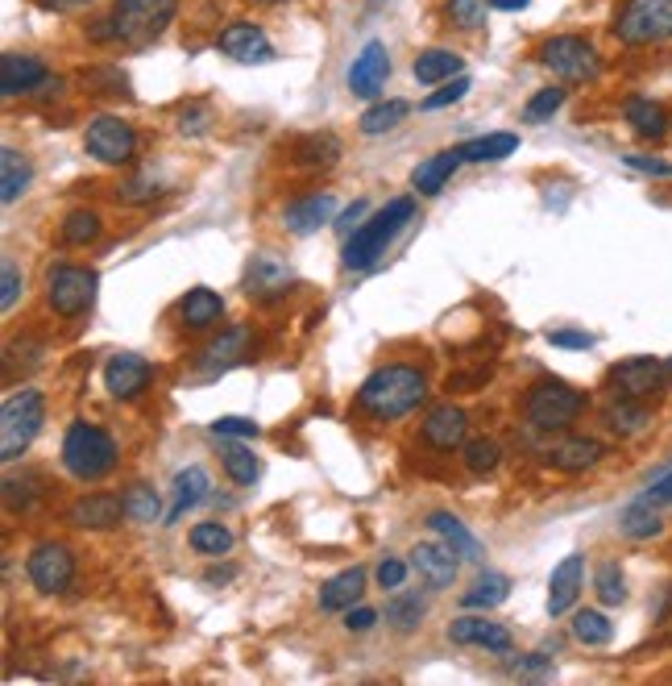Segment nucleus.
I'll use <instances>...</instances> for the list:
<instances>
[{
	"label": "nucleus",
	"mask_w": 672,
	"mask_h": 686,
	"mask_svg": "<svg viewBox=\"0 0 672 686\" xmlns=\"http://www.w3.org/2000/svg\"><path fill=\"white\" fill-rule=\"evenodd\" d=\"M428 400V383L415 366H382L373 370L370 379L361 383L357 403L361 412H370L373 420H399L415 412L419 403Z\"/></svg>",
	"instance_id": "f257e3e1"
},
{
	"label": "nucleus",
	"mask_w": 672,
	"mask_h": 686,
	"mask_svg": "<svg viewBox=\"0 0 672 686\" xmlns=\"http://www.w3.org/2000/svg\"><path fill=\"white\" fill-rule=\"evenodd\" d=\"M179 13V0H116L104 21H96L92 42H125L146 46L154 42Z\"/></svg>",
	"instance_id": "f03ea898"
},
{
	"label": "nucleus",
	"mask_w": 672,
	"mask_h": 686,
	"mask_svg": "<svg viewBox=\"0 0 672 686\" xmlns=\"http://www.w3.org/2000/svg\"><path fill=\"white\" fill-rule=\"evenodd\" d=\"M411 217H415V200H391L382 212H373L366 225L354 229V237L345 242V254H340V263H345V270H366L373 267L382 254H387V246H391L394 237L403 233V229L411 225Z\"/></svg>",
	"instance_id": "7ed1b4c3"
},
{
	"label": "nucleus",
	"mask_w": 672,
	"mask_h": 686,
	"mask_svg": "<svg viewBox=\"0 0 672 686\" xmlns=\"http://www.w3.org/2000/svg\"><path fill=\"white\" fill-rule=\"evenodd\" d=\"M63 466L79 483H96V478L112 475V466H116V441L104 429L75 420L71 429H67V438H63Z\"/></svg>",
	"instance_id": "20e7f679"
},
{
	"label": "nucleus",
	"mask_w": 672,
	"mask_h": 686,
	"mask_svg": "<svg viewBox=\"0 0 672 686\" xmlns=\"http://www.w3.org/2000/svg\"><path fill=\"white\" fill-rule=\"evenodd\" d=\"M46 420V400L34 387H21L18 396H9L0 408V462H18L34 445L37 429Z\"/></svg>",
	"instance_id": "39448f33"
},
{
	"label": "nucleus",
	"mask_w": 672,
	"mask_h": 686,
	"mask_svg": "<svg viewBox=\"0 0 672 686\" xmlns=\"http://www.w3.org/2000/svg\"><path fill=\"white\" fill-rule=\"evenodd\" d=\"M581 408H585V396L560 379H540L527 391V403H523L527 424L540 429V433H557L564 424H573L581 417Z\"/></svg>",
	"instance_id": "423d86ee"
},
{
	"label": "nucleus",
	"mask_w": 672,
	"mask_h": 686,
	"mask_svg": "<svg viewBox=\"0 0 672 686\" xmlns=\"http://www.w3.org/2000/svg\"><path fill=\"white\" fill-rule=\"evenodd\" d=\"M615 38L623 46H652L672 38V0H623L615 13Z\"/></svg>",
	"instance_id": "0eeeda50"
},
{
	"label": "nucleus",
	"mask_w": 672,
	"mask_h": 686,
	"mask_svg": "<svg viewBox=\"0 0 672 686\" xmlns=\"http://www.w3.org/2000/svg\"><path fill=\"white\" fill-rule=\"evenodd\" d=\"M540 63L564 84H594L602 76V55L594 42L578 38V34H557L540 46Z\"/></svg>",
	"instance_id": "6e6552de"
},
{
	"label": "nucleus",
	"mask_w": 672,
	"mask_h": 686,
	"mask_svg": "<svg viewBox=\"0 0 672 686\" xmlns=\"http://www.w3.org/2000/svg\"><path fill=\"white\" fill-rule=\"evenodd\" d=\"M96 270L88 267H55L46 275V300L55 308L58 317H79V312H88L96 300Z\"/></svg>",
	"instance_id": "1a4fd4ad"
},
{
	"label": "nucleus",
	"mask_w": 672,
	"mask_h": 686,
	"mask_svg": "<svg viewBox=\"0 0 672 686\" xmlns=\"http://www.w3.org/2000/svg\"><path fill=\"white\" fill-rule=\"evenodd\" d=\"M83 151L92 154L96 163H104V167H125L133 151H137V134H133L130 121H121V117H96V121H88Z\"/></svg>",
	"instance_id": "9d476101"
},
{
	"label": "nucleus",
	"mask_w": 672,
	"mask_h": 686,
	"mask_svg": "<svg viewBox=\"0 0 672 686\" xmlns=\"http://www.w3.org/2000/svg\"><path fill=\"white\" fill-rule=\"evenodd\" d=\"M25 571H30V583H34L37 591L46 595H58L71 587L75 578V553L63 545V541H42L34 553H30V562H25Z\"/></svg>",
	"instance_id": "9b49d317"
},
{
	"label": "nucleus",
	"mask_w": 672,
	"mask_h": 686,
	"mask_svg": "<svg viewBox=\"0 0 672 686\" xmlns=\"http://www.w3.org/2000/svg\"><path fill=\"white\" fill-rule=\"evenodd\" d=\"M611 383L623 400H656L669 383V366H660L656 358H627L611 370Z\"/></svg>",
	"instance_id": "f8f14e48"
},
{
	"label": "nucleus",
	"mask_w": 672,
	"mask_h": 686,
	"mask_svg": "<svg viewBox=\"0 0 672 686\" xmlns=\"http://www.w3.org/2000/svg\"><path fill=\"white\" fill-rule=\"evenodd\" d=\"M387 76H391V55H387V46H382V42H366L361 55L354 58V67H349V92L361 96V100H373V96L382 92Z\"/></svg>",
	"instance_id": "ddd939ff"
},
{
	"label": "nucleus",
	"mask_w": 672,
	"mask_h": 686,
	"mask_svg": "<svg viewBox=\"0 0 672 686\" xmlns=\"http://www.w3.org/2000/svg\"><path fill=\"white\" fill-rule=\"evenodd\" d=\"M149 379H154V366L146 358H137V354H116L104 366V387H109V396H116V400L142 396L149 387Z\"/></svg>",
	"instance_id": "4468645a"
},
{
	"label": "nucleus",
	"mask_w": 672,
	"mask_h": 686,
	"mask_svg": "<svg viewBox=\"0 0 672 686\" xmlns=\"http://www.w3.org/2000/svg\"><path fill=\"white\" fill-rule=\"evenodd\" d=\"M67 520L75 529H116L125 520V499L109 496V491H92V496L75 499Z\"/></svg>",
	"instance_id": "2eb2a0df"
},
{
	"label": "nucleus",
	"mask_w": 672,
	"mask_h": 686,
	"mask_svg": "<svg viewBox=\"0 0 672 686\" xmlns=\"http://www.w3.org/2000/svg\"><path fill=\"white\" fill-rule=\"evenodd\" d=\"M216 46H221L228 58H237V63H270V58H275V46H270V38L261 34V25H254V21L228 25Z\"/></svg>",
	"instance_id": "dca6fc26"
},
{
	"label": "nucleus",
	"mask_w": 672,
	"mask_h": 686,
	"mask_svg": "<svg viewBox=\"0 0 672 686\" xmlns=\"http://www.w3.org/2000/svg\"><path fill=\"white\" fill-rule=\"evenodd\" d=\"M245 287H249V296H258V300H279V296H287V287H295V275H291V267L279 263L275 254H258V258L249 263Z\"/></svg>",
	"instance_id": "f3484780"
},
{
	"label": "nucleus",
	"mask_w": 672,
	"mask_h": 686,
	"mask_svg": "<svg viewBox=\"0 0 672 686\" xmlns=\"http://www.w3.org/2000/svg\"><path fill=\"white\" fill-rule=\"evenodd\" d=\"M411 571L419 574L432 591H445V587L457 583V553L448 550V545H415Z\"/></svg>",
	"instance_id": "a211bd4d"
},
{
	"label": "nucleus",
	"mask_w": 672,
	"mask_h": 686,
	"mask_svg": "<svg viewBox=\"0 0 672 686\" xmlns=\"http://www.w3.org/2000/svg\"><path fill=\"white\" fill-rule=\"evenodd\" d=\"M448 637L457 641V645H482L490 653H511V632L503 624H494V620H485V616H461V620H452V629Z\"/></svg>",
	"instance_id": "6ab92c4d"
},
{
	"label": "nucleus",
	"mask_w": 672,
	"mask_h": 686,
	"mask_svg": "<svg viewBox=\"0 0 672 686\" xmlns=\"http://www.w3.org/2000/svg\"><path fill=\"white\" fill-rule=\"evenodd\" d=\"M581 578H585V557H581V553H569L557 571H552V578H548V611H552V616H564V611L578 604Z\"/></svg>",
	"instance_id": "aec40b11"
},
{
	"label": "nucleus",
	"mask_w": 672,
	"mask_h": 686,
	"mask_svg": "<svg viewBox=\"0 0 672 686\" xmlns=\"http://www.w3.org/2000/svg\"><path fill=\"white\" fill-rule=\"evenodd\" d=\"M249 329L245 324H233V329H224L216 342H208L200 350V366H204V375H216V370H228L233 363H242L245 354H249Z\"/></svg>",
	"instance_id": "412c9836"
},
{
	"label": "nucleus",
	"mask_w": 672,
	"mask_h": 686,
	"mask_svg": "<svg viewBox=\"0 0 672 686\" xmlns=\"http://www.w3.org/2000/svg\"><path fill=\"white\" fill-rule=\"evenodd\" d=\"M42 84H51L46 76V67L30 55H4L0 58V96H25L42 88Z\"/></svg>",
	"instance_id": "4be33fe9"
},
{
	"label": "nucleus",
	"mask_w": 672,
	"mask_h": 686,
	"mask_svg": "<svg viewBox=\"0 0 672 686\" xmlns=\"http://www.w3.org/2000/svg\"><path fill=\"white\" fill-rule=\"evenodd\" d=\"M466 429H469L466 412L452 408V403H440L424 420V441L436 445V450H457V445H466Z\"/></svg>",
	"instance_id": "5701e85b"
},
{
	"label": "nucleus",
	"mask_w": 672,
	"mask_h": 686,
	"mask_svg": "<svg viewBox=\"0 0 672 686\" xmlns=\"http://www.w3.org/2000/svg\"><path fill=\"white\" fill-rule=\"evenodd\" d=\"M466 163V154H461V146L457 151H440L432 154L428 163H419L415 172H411V188L419 191V196H436V191L445 188L448 179H452V172Z\"/></svg>",
	"instance_id": "b1692460"
},
{
	"label": "nucleus",
	"mask_w": 672,
	"mask_h": 686,
	"mask_svg": "<svg viewBox=\"0 0 672 686\" xmlns=\"http://www.w3.org/2000/svg\"><path fill=\"white\" fill-rule=\"evenodd\" d=\"M336 217V200L328 191H316V196H303L287 209V229L291 233H316L320 225H328Z\"/></svg>",
	"instance_id": "393cba45"
},
{
	"label": "nucleus",
	"mask_w": 672,
	"mask_h": 686,
	"mask_svg": "<svg viewBox=\"0 0 672 686\" xmlns=\"http://www.w3.org/2000/svg\"><path fill=\"white\" fill-rule=\"evenodd\" d=\"M428 529H432V533L445 536V545L457 553V557H466V562H482V557H485L482 541L469 533L466 524H461V520H457L452 512H432L428 516Z\"/></svg>",
	"instance_id": "a878e982"
},
{
	"label": "nucleus",
	"mask_w": 672,
	"mask_h": 686,
	"mask_svg": "<svg viewBox=\"0 0 672 686\" xmlns=\"http://www.w3.org/2000/svg\"><path fill=\"white\" fill-rule=\"evenodd\" d=\"M361 591H366V571L361 566H354V571H340L333 574L324 587H320V608L324 611H349L361 599Z\"/></svg>",
	"instance_id": "bb28decb"
},
{
	"label": "nucleus",
	"mask_w": 672,
	"mask_h": 686,
	"mask_svg": "<svg viewBox=\"0 0 672 686\" xmlns=\"http://www.w3.org/2000/svg\"><path fill=\"white\" fill-rule=\"evenodd\" d=\"M606 454V445L594 438H569L560 441V445H552L548 450V462L557 466V471H569V475H578V471H590L597 457Z\"/></svg>",
	"instance_id": "cd10ccee"
},
{
	"label": "nucleus",
	"mask_w": 672,
	"mask_h": 686,
	"mask_svg": "<svg viewBox=\"0 0 672 686\" xmlns=\"http://www.w3.org/2000/svg\"><path fill=\"white\" fill-rule=\"evenodd\" d=\"M618 529H623V536H631V541H652V536H660V529H664L660 504H656L652 496L627 504L623 516H618Z\"/></svg>",
	"instance_id": "c85d7f7f"
},
{
	"label": "nucleus",
	"mask_w": 672,
	"mask_h": 686,
	"mask_svg": "<svg viewBox=\"0 0 672 686\" xmlns=\"http://www.w3.org/2000/svg\"><path fill=\"white\" fill-rule=\"evenodd\" d=\"M623 113H627V125H631L635 134L648 137V142H660V137L669 134V113H664V104H660V100L631 96Z\"/></svg>",
	"instance_id": "c756f323"
},
{
	"label": "nucleus",
	"mask_w": 672,
	"mask_h": 686,
	"mask_svg": "<svg viewBox=\"0 0 672 686\" xmlns=\"http://www.w3.org/2000/svg\"><path fill=\"white\" fill-rule=\"evenodd\" d=\"M30 179H34L30 158L21 151H13V146H4V151H0V200H4V204L21 200L25 188H30Z\"/></svg>",
	"instance_id": "7c9ffc66"
},
{
	"label": "nucleus",
	"mask_w": 672,
	"mask_h": 686,
	"mask_svg": "<svg viewBox=\"0 0 672 686\" xmlns=\"http://www.w3.org/2000/svg\"><path fill=\"white\" fill-rule=\"evenodd\" d=\"M208 491H212V483H208L204 466H187V471H179V475H175V508L167 512V524L183 520L187 508H195L200 499H208Z\"/></svg>",
	"instance_id": "2f4dec72"
},
{
	"label": "nucleus",
	"mask_w": 672,
	"mask_h": 686,
	"mask_svg": "<svg viewBox=\"0 0 672 686\" xmlns=\"http://www.w3.org/2000/svg\"><path fill=\"white\" fill-rule=\"evenodd\" d=\"M179 312H183L187 329H212V324H221V317H224V300L212 287H191Z\"/></svg>",
	"instance_id": "473e14b6"
},
{
	"label": "nucleus",
	"mask_w": 672,
	"mask_h": 686,
	"mask_svg": "<svg viewBox=\"0 0 672 686\" xmlns=\"http://www.w3.org/2000/svg\"><path fill=\"white\" fill-rule=\"evenodd\" d=\"M461 67H466V58L452 55V51H424L415 58V79L419 84H448V79L461 76Z\"/></svg>",
	"instance_id": "72a5a7b5"
},
{
	"label": "nucleus",
	"mask_w": 672,
	"mask_h": 686,
	"mask_svg": "<svg viewBox=\"0 0 672 686\" xmlns=\"http://www.w3.org/2000/svg\"><path fill=\"white\" fill-rule=\"evenodd\" d=\"M506 591H511V578H506V574H482V578L461 595V604H466L469 611H490L503 604Z\"/></svg>",
	"instance_id": "f704fd0d"
},
{
	"label": "nucleus",
	"mask_w": 672,
	"mask_h": 686,
	"mask_svg": "<svg viewBox=\"0 0 672 686\" xmlns=\"http://www.w3.org/2000/svg\"><path fill=\"white\" fill-rule=\"evenodd\" d=\"M515 151H519V134H485L461 146L466 163H499V158H511Z\"/></svg>",
	"instance_id": "c9c22d12"
},
{
	"label": "nucleus",
	"mask_w": 672,
	"mask_h": 686,
	"mask_svg": "<svg viewBox=\"0 0 672 686\" xmlns=\"http://www.w3.org/2000/svg\"><path fill=\"white\" fill-rule=\"evenodd\" d=\"M407 113H411L407 100H378V104H370V109L361 113L357 125H361V134L373 137V134H387V130H394V125H399Z\"/></svg>",
	"instance_id": "e433bc0d"
},
{
	"label": "nucleus",
	"mask_w": 672,
	"mask_h": 686,
	"mask_svg": "<svg viewBox=\"0 0 672 686\" xmlns=\"http://www.w3.org/2000/svg\"><path fill=\"white\" fill-rule=\"evenodd\" d=\"M428 616V604L419 599V595H394L391 604H387V624H391L394 632H415L419 629V620Z\"/></svg>",
	"instance_id": "4c0bfd02"
},
{
	"label": "nucleus",
	"mask_w": 672,
	"mask_h": 686,
	"mask_svg": "<svg viewBox=\"0 0 672 686\" xmlns=\"http://www.w3.org/2000/svg\"><path fill=\"white\" fill-rule=\"evenodd\" d=\"M121 499H125V520H133V524H154L163 516V499L146 483H133Z\"/></svg>",
	"instance_id": "58836bf2"
},
{
	"label": "nucleus",
	"mask_w": 672,
	"mask_h": 686,
	"mask_svg": "<svg viewBox=\"0 0 672 686\" xmlns=\"http://www.w3.org/2000/svg\"><path fill=\"white\" fill-rule=\"evenodd\" d=\"M221 462H224V471H228V478L237 483V487H254L261 475V466H258V457L249 454L245 445H221Z\"/></svg>",
	"instance_id": "ea45409f"
},
{
	"label": "nucleus",
	"mask_w": 672,
	"mask_h": 686,
	"mask_svg": "<svg viewBox=\"0 0 672 686\" xmlns=\"http://www.w3.org/2000/svg\"><path fill=\"white\" fill-rule=\"evenodd\" d=\"M573 637H578L581 645L602 649L615 641V624H611L602 611H578V616H573Z\"/></svg>",
	"instance_id": "a19ab883"
},
{
	"label": "nucleus",
	"mask_w": 672,
	"mask_h": 686,
	"mask_svg": "<svg viewBox=\"0 0 672 686\" xmlns=\"http://www.w3.org/2000/svg\"><path fill=\"white\" fill-rule=\"evenodd\" d=\"M606 424H611L615 433H623V438H631V433H639V429L648 424V408H643V400H623V396H618V403L606 408Z\"/></svg>",
	"instance_id": "79ce46f5"
},
{
	"label": "nucleus",
	"mask_w": 672,
	"mask_h": 686,
	"mask_svg": "<svg viewBox=\"0 0 672 686\" xmlns=\"http://www.w3.org/2000/svg\"><path fill=\"white\" fill-rule=\"evenodd\" d=\"M295 158L303 167H328V163L340 158V142L333 134H312L295 146Z\"/></svg>",
	"instance_id": "37998d69"
},
{
	"label": "nucleus",
	"mask_w": 672,
	"mask_h": 686,
	"mask_svg": "<svg viewBox=\"0 0 672 686\" xmlns=\"http://www.w3.org/2000/svg\"><path fill=\"white\" fill-rule=\"evenodd\" d=\"M191 550L221 557V553L233 550V529H224L221 520H204V524H195V529H191Z\"/></svg>",
	"instance_id": "c03bdc74"
},
{
	"label": "nucleus",
	"mask_w": 672,
	"mask_h": 686,
	"mask_svg": "<svg viewBox=\"0 0 672 686\" xmlns=\"http://www.w3.org/2000/svg\"><path fill=\"white\" fill-rule=\"evenodd\" d=\"M96 237H100V217L92 209L67 212V221H63V242L67 246H88Z\"/></svg>",
	"instance_id": "a18cd8bd"
},
{
	"label": "nucleus",
	"mask_w": 672,
	"mask_h": 686,
	"mask_svg": "<svg viewBox=\"0 0 672 686\" xmlns=\"http://www.w3.org/2000/svg\"><path fill=\"white\" fill-rule=\"evenodd\" d=\"M499 462H503V450H499V441H490V438L466 441V466H469V475H494V471H499Z\"/></svg>",
	"instance_id": "49530a36"
},
{
	"label": "nucleus",
	"mask_w": 672,
	"mask_h": 686,
	"mask_svg": "<svg viewBox=\"0 0 672 686\" xmlns=\"http://www.w3.org/2000/svg\"><path fill=\"white\" fill-rule=\"evenodd\" d=\"M594 591H597V599H602L606 608H615V604H623V599H627V578H623V571H618V562H602V566H597Z\"/></svg>",
	"instance_id": "de8ad7c7"
},
{
	"label": "nucleus",
	"mask_w": 672,
	"mask_h": 686,
	"mask_svg": "<svg viewBox=\"0 0 672 686\" xmlns=\"http://www.w3.org/2000/svg\"><path fill=\"white\" fill-rule=\"evenodd\" d=\"M560 104H564V88H544V92H536L531 100H527V109H523V121H548V117L557 113Z\"/></svg>",
	"instance_id": "09e8293b"
},
{
	"label": "nucleus",
	"mask_w": 672,
	"mask_h": 686,
	"mask_svg": "<svg viewBox=\"0 0 672 686\" xmlns=\"http://www.w3.org/2000/svg\"><path fill=\"white\" fill-rule=\"evenodd\" d=\"M448 18L461 30H478L485 25V0H448Z\"/></svg>",
	"instance_id": "8fccbe9b"
},
{
	"label": "nucleus",
	"mask_w": 672,
	"mask_h": 686,
	"mask_svg": "<svg viewBox=\"0 0 672 686\" xmlns=\"http://www.w3.org/2000/svg\"><path fill=\"white\" fill-rule=\"evenodd\" d=\"M466 92H469V76L448 79V84H440V92H432L428 100H424V109H428V113H436V109H448V104H457V100H461Z\"/></svg>",
	"instance_id": "3c124183"
},
{
	"label": "nucleus",
	"mask_w": 672,
	"mask_h": 686,
	"mask_svg": "<svg viewBox=\"0 0 672 686\" xmlns=\"http://www.w3.org/2000/svg\"><path fill=\"white\" fill-rule=\"evenodd\" d=\"M18 296H21L18 263H13V258H4V263H0V308L9 312V308L18 305Z\"/></svg>",
	"instance_id": "603ef678"
},
{
	"label": "nucleus",
	"mask_w": 672,
	"mask_h": 686,
	"mask_svg": "<svg viewBox=\"0 0 672 686\" xmlns=\"http://www.w3.org/2000/svg\"><path fill=\"white\" fill-rule=\"evenodd\" d=\"M212 433L216 438H258L261 429L249 417H216L212 420Z\"/></svg>",
	"instance_id": "864d4df0"
},
{
	"label": "nucleus",
	"mask_w": 672,
	"mask_h": 686,
	"mask_svg": "<svg viewBox=\"0 0 672 686\" xmlns=\"http://www.w3.org/2000/svg\"><path fill=\"white\" fill-rule=\"evenodd\" d=\"M623 163L639 175H656V179H672V163L652 158V154H623Z\"/></svg>",
	"instance_id": "5fc2aeb1"
},
{
	"label": "nucleus",
	"mask_w": 672,
	"mask_h": 686,
	"mask_svg": "<svg viewBox=\"0 0 672 686\" xmlns=\"http://www.w3.org/2000/svg\"><path fill=\"white\" fill-rule=\"evenodd\" d=\"M407 562H399V557H387V562H382V566H378V574H373V578H378V587H382V591H399V587H403V578H407Z\"/></svg>",
	"instance_id": "6e6d98bb"
},
{
	"label": "nucleus",
	"mask_w": 672,
	"mask_h": 686,
	"mask_svg": "<svg viewBox=\"0 0 672 686\" xmlns=\"http://www.w3.org/2000/svg\"><path fill=\"white\" fill-rule=\"evenodd\" d=\"M30 487H37V478H4V504L9 508H30V499H34V491Z\"/></svg>",
	"instance_id": "4d7b16f0"
},
{
	"label": "nucleus",
	"mask_w": 672,
	"mask_h": 686,
	"mask_svg": "<svg viewBox=\"0 0 672 686\" xmlns=\"http://www.w3.org/2000/svg\"><path fill=\"white\" fill-rule=\"evenodd\" d=\"M548 342L557 345V350H590V345H594V333H581V329H557V333H548Z\"/></svg>",
	"instance_id": "13d9d810"
},
{
	"label": "nucleus",
	"mask_w": 672,
	"mask_h": 686,
	"mask_svg": "<svg viewBox=\"0 0 672 686\" xmlns=\"http://www.w3.org/2000/svg\"><path fill=\"white\" fill-rule=\"evenodd\" d=\"M154 196H158V184H149V179H133V184L116 191V200H125V204H146Z\"/></svg>",
	"instance_id": "bf43d9fd"
},
{
	"label": "nucleus",
	"mask_w": 672,
	"mask_h": 686,
	"mask_svg": "<svg viewBox=\"0 0 672 686\" xmlns=\"http://www.w3.org/2000/svg\"><path fill=\"white\" fill-rule=\"evenodd\" d=\"M373 624H378V611L373 608H349V616H345V629L349 632H370Z\"/></svg>",
	"instance_id": "052dcab7"
},
{
	"label": "nucleus",
	"mask_w": 672,
	"mask_h": 686,
	"mask_svg": "<svg viewBox=\"0 0 672 686\" xmlns=\"http://www.w3.org/2000/svg\"><path fill=\"white\" fill-rule=\"evenodd\" d=\"M361 217H366V200H357L354 209L340 212V221H336V229H340V233H349V229H354L357 221H361Z\"/></svg>",
	"instance_id": "680f3d73"
},
{
	"label": "nucleus",
	"mask_w": 672,
	"mask_h": 686,
	"mask_svg": "<svg viewBox=\"0 0 672 686\" xmlns=\"http://www.w3.org/2000/svg\"><path fill=\"white\" fill-rule=\"evenodd\" d=\"M648 496H652L656 504H672V471H669V475H660V478H656V483H652V491H648Z\"/></svg>",
	"instance_id": "e2e57ef3"
},
{
	"label": "nucleus",
	"mask_w": 672,
	"mask_h": 686,
	"mask_svg": "<svg viewBox=\"0 0 672 686\" xmlns=\"http://www.w3.org/2000/svg\"><path fill=\"white\" fill-rule=\"evenodd\" d=\"M494 9H503V13H515V9H527L531 0H490Z\"/></svg>",
	"instance_id": "0e129e2a"
},
{
	"label": "nucleus",
	"mask_w": 672,
	"mask_h": 686,
	"mask_svg": "<svg viewBox=\"0 0 672 686\" xmlns=\"http://www.w3.org/2000/svg\"><path fill=\"white\" fill-rule=\"evenodd\" d=\"M51 9H79V4H88V0H46Z\"/></svg>",
	"instance_id": "69168bd1"
},
{
	"label": "nucleus",
	"mask_w": 672,
	"mask_h": 686,
	"mask_svg": "<svg viewBox=\"0 0 672 686\" xmlns=\"http://www.w3.org/2000/svg\"><path fill=\"white\" fill-rule=\"evenodd\" d=\"M261 4H279V0H261Z\"/></svg>",
	"instance_id": "338daca9"
},
{
	"label": "nucleus",
	"mask_w": 672,
	"mask_h": 686,
	"mask_svg": "<svg viewBox=\"0 0 672 686\" xmlns=\"http://www.w3.org/2000/svg\"><path fill=\"white\" fill-rule=\"evenodd\" d=\"M669 379H672V363H669Z\"/></svg>",
	"instance_id": "774afa93"
}]
</instances>
